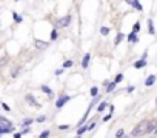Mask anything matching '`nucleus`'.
<instances>
[{"label":"nucleus","mask_w":157,"mask_h":138,"mask_svg":"<svg viewBox=\"0 0 157 138\" xmlns=\"http://www.w3.org/2000/svg\"><path fill=\"white\" fill-rule=\"evenodd\" d=\"M16 132V127L13 123L8 121L6 117H0V135H6V133H14Z\"/></svg>","instance_id":"1"},{"label":"nucleus","mask_w":157,"mask_h":138,"mask_svg":"<svg viewBox=\"0 0 157 138\" xmlns=\"http://www.w3.org/2000/svg\"><path fill=\"white\" fill-rule=\"evenodd\" d=\"M71 100V97L69 95H66V94H63V95H60L59 98H57V101H56V107L57 109H60V107H63L68 101Z\"/></svg>","instance_id":"2"},{"label":"nucleus","mask_w":157,"mask_h":138,"mask_svg":"<svg viewBox=\"0 0 157 138\" xmlns=\"http://www.w3.org/2000/svg\"><path fill=\"white\" fill-rule=\"evenodd\" d=\"M69 23H71V16H66V17L59 19V20L56 22V28H66Z\"/></svg>","instance_id":"3"},{"label":"nucleus","mask_w":157,"mask_h":138,"mask_svg":"<svg viewBox=\"0 0 157 138\" xmlns=\"http://www.w3.org/2000/svg\"><path fill=\"white\" fill-rule=\"evenodd\" d=\"M25 100H26V101H28V103H31V104H33V106H34V107H40V104H39V103H37V100H36V98H34V97H33V95H31V94H28V95H26V97H25Z\"/></svg>","instance_id":"4"},{"label":"nucleus","mask_w":157,"mask_h":138,"mask_svg":"<svg viewBox=\"0 0 157 138\" xmlns=\"http://www.w3.org/2000/svg\"><path fill=\"white\" fill-rule=\"evenodd\" d=\"M34 45H36V48H37V49H46L49 43H48V42H42V40H36V42H34Z\"/></svg>","instance_id":"5"},{"label":"nucleus","mask_w":157,"mask_h":138,"mask_svg":"<svg viewBox=\"0 0 157 138\" xmlns=\"http://www.w3.org/2000/svg\"><path fill=\"white\" fill-rule=\"evenodd\" d=\"M90 60H91V54H88V52H86V54L83 55V60H82V67H83V69H86V67H88Z\"/></svg>","instance_id":"6"},{"label":"nucleus","mask_w":157,"mask_h":138,"mask_svg":"<svg viewBox=\"0 0 157 138\" xmlns=\"http://www.w3.org/2000/svg\"><path fill=\"white\" fill-rule=\"evenodd\" d=\"M128 42H129V43H132V45H136V43L139 42V37H137V34L131 31V32H129V35H128Z\"/></svg>","instance_id":"7"},{"label":"nucleus","mask_w":157,"mask_h":138,"mask_svg":"<svg viewBox=\"0 0 157 138\" xmlns=\"http://www.w3.org/2000/svg\"><path fill=\"white\" fill-rule=\"evenodd\" d=\"M42 91H43V92H45V94H46V95H48L49 98H51V97L54 95V91H52L51 88H48L46 85H43V86H42Z\"/></svg>","instance_id":"8"},{"label":"nucleus","mask_w":157,"mask_h":138,"mask_svg":"<svg viewBox=\"0 0 157 138\" xmlns=\"http://www.w3.org/2000/svg\"><path fill=\"white\" fill-rule=\"evenodd\" d=\"M88 130H90V126H80V127H78V130H77V136L83 135V133L88 132Z\"/></svg>","instance_id":"9"},{"label":"nucleus","mask_w":157,"mask_h":138,"mask_svg":"<svg viewBox=\"0 0 157 138\" xmlns=\"http://www.w3.org/2000/svg\"><path fill=\"white\" fill-rule=\"evenodd\" d=\"M145 66H146V60H137L134 63V67L136 69H140V67H145Z\"/></svg>","instance_id":"10"},{"label":"nucleus","mask_w":157,"mask_h":138,"mask_svg":"<svg viewBox=\"0 0 157 138\" xmlns=\"http://www.w3.org/2000/svg\"><path fill=\"white\" fill-rule=\"evenodd\" d=\"M155 82V75H149L146 80H145V86H152Z\"/></svg>","instance_id":"11"},{"label":"nucleus","mask_w":157,"mask_h":138,"mask_svg":"<svg viewBox=\"0 0 157 138\" xmlns=\"http://www.w3.org/2000/svg\"><path fill=\"white\" fill-rule=\"evenodd\" d=\"M148 32L152 35V34H155V31H154V23H152V20L151 19H148Z\"/></svg>","instance_id":"12"},{"label":"nucleus","mask_w":157,"mask_h":138,"mask_svg":"<svg viewBox=\"0 0 157 138\" xmlns=\"http://www.w3.org/2000/svg\"><path fill=\"white\" fill-rule=\"evenodd\" d=\"M106 107H109V104H108L106 101H102V103H100V104L97 106V112H103V111H105Z\"/></svg>","instance_id":"13"},{"label":"nucleus","mask_w":157,"mask_h":138,"mask_svg":"<svg viewBox=\"0 0 157 138\" xmlns=\"http://www.w3.org/2000/svg\"><path fill=\"white\" fill-rule=\"evenodd\" d=\"M132 6H134V8H136L139 13H142V11H143V6L140 5V2H139V0H132Z\"/></svg>","instance_id":"14"},{"label":"nucleus","mask_w":157,"mask_h":138,"mask_svg":"<svg viewBox=\"0 0 157 138\" xmlns=\"http://www.w3.org/2000/svg\"><path fill=\"white\" fill-rule=\"evenodd\" d=\"M123 38H125V35H123L122 32H119V34H117V37H116V40H114V45L117 46V45H119V43H120Z\"/></svg>","instance_id":"15"},{"label":"nucleus","mask_w":157,"mask_h":138,"mask_svg":"<svg viewBox=\"0 0 157 138\" xmlns=\"http://www.w3.org/2000/svg\"><path fill=\"white\" fill-rule=\"evenodd\" d=\"M116 85H117V83H114V82H113V83H109V86L106 88V94H111V92L116 89Z\"/></svg>","instance_id":"16"},{"label":"nucleus","mask_w":157,"mask_h":138,"mask_svg":"<svg viewBox=\"0 0 157 138\" xmlns=\"http://www.w3.org/2000/svg\"><path fill=\"white\" fill-rule=\"evenodd\" d=\"M13 17H14V22H16V23H20V22L23 20V19H22V16H19L17 13H13Z\"/></svg>","instance_id":"17"},{"label":"nucleus","mask_w":157,"mask_h":138,"mask_svg":"<svg viewBox=\"0 0 157 138\" xmlns=\"http://www.w3.org/2000/svg\"><path fill=\"white\" fill-rule=\"evenodd\" d=\"M90 92H91V95H93V97H94V98H96V97H99V89H97V88H96V86H93V88H91V91H90Z\"/></svg>","instance_id":"18"},{"label":"nucleus","mask_w":157,"mask_h":138,"mask_svg":"<svg viewBox=\"0 0 157 138\" xmlns=\"http://www.w3.org/2000/svg\"><path fill=\"white\" fill-rule=\"evenodd\" d=\"M31 123H33V118H26V120L22 121V126H23V127H29Z\"/></svg>","instance_id":"19"},{"label":"nucleus","mask_w":157,"mask_h":138,"mask_svg":"<svg viewBox=\"0 0 157 138\" xmlns=\"http://www.w3.org/2000/svg\"><path fill=\"white\" fill-rule=\"evenodd\" d=\"M123 136H125V130L123 129H119L116 132V138H123Z\"/></svg>","instance_id":"20"},{"label":"nucleus","mask_w":157,"mask_h":138,"mask_svg":"<svg viewBox=\"0 0 157 138\" xmlns=\"http://www.w3.org/2000/svg\"><path fill=\"white\" fill-rule=\"evenodd\" d=\"M139 31H140V23H139V22H136V23H134V26H132V32H136V34H137Z\"/></svg>","instance_id":"21"},{"label":"nucleus","mask_w":157,"mask_h":138,"mask_svg":"<svg viewBox=\"0 0 157 138\" xmlns=\"http://www.w3.org/2000/svg\"><path fill=\"white\" fill-rule=\"evenodd\" d=\"M100 34H102V35H108V34H109V29H108L106 26H102V28H100Z\"/></svg>","instance_id":"22"},{"label":"nucleus","mask_w":157,"mask_h":138,"mask_svg":"<svg viewBox=\"0 0 157 138\" xmlns=\"http://www.w3.org/2000/svg\"><path fill=\"white\" fill-rule=\"evenodd\" d=\"M57 37H59L57 29H52V32H51V40H57Z\"/></svg>","instance_id":"23"},{"label":"nucleus","mask_w":157,"mask_h":138,"mask_svg":"<svg viewBox=\"0 0 157 138\" xmlns=\"http://www.w3.org/2000/svg\"><path fill=\"white\" fill-rule=\"evenodd\" d=\"M122 80H123V74H117L116 78H114V83H120Z\"/></svg>","instance_id":"24"},{"label":"nucleus","mask_w":157,"mask_h":138,"mask_svg":"<svg viewBox=\"0 0 157 138\" xmlns=\"http://www.w3.org/2000/svg\"><path fill=\"white\" fill-rule=\"evenodd\" d=\"M72 64H74V63H72V60H66V61H65V63H63V67H65V69H66V67H71V66H72Z\"/></svg>","instance_id":"25"},{"label":"nucleus","mask_w":157,"mask_h":138,"mask_svg":"<svg viewBox=\"0 0 157 138\" xmlns=\"http://www.w3.org/2000/svg\"><path fill=\"white\" fill-rule=\"evenodd\" d=\"M48 136H49V130H45L39 135V138H48Z\"/></svg>","instance_id":"26"},{"label":"nucleus","mask_w":157,"mask_h":138,"mask_svg":"<svg viewBox=\"0 0 157 138\" xmlns=\"http://www.w3.org/2000/svg\"><path fill=\"white\" fill-rule=\"evenodd\" d=\"M19 71H20V67H16L14 71L11 72V75H13V77H17V75H19Z\"/></svg>","instance_id":"27"},{"label":"nucleus","mask_w":157,"mask_h":138,"mask_svg":"<svg viewBox=\"0 0 157 138\" xmlns=\"http://www.w3.org/2000/svg\"><path fill=\"white\" fill-rule=\"evenodd\" d=\"M2 107H3V111H6V112H10V111H11V107H10L6 103H2Z\"/></svg>","instance_id":"28"},{"label":"nucleus","mask_w":157,"mask_h":138,"mask_svg":"<svg viewBox=\"0 0 157 138\" xmlns=\"http://www.w3.org/2000/svg\"><path fill=\"white\" fill-rule=\"evenodd\" d=\"M46 120V117L45 115H40V117H37V123H43Z\"/></svg>","instance_id":"29"},{"label":"nucleus","mask_w":157,"mask_h":138,"mask_svg":"<svg viewBox=\"0 0 157 138\" xmlns=\"http://www.w3.org/2000/svg\"><path fill=\"white\" fill-rule=\"evenodd\" d=\"M29 132H31V129H29V127H23V130H22L20 133H22V135H26V133H29Z\"/></svg>","instance_id":"30"},{"label":"nucleus","mask_w":157,"mask_h":138,"mask_svg":"<svg viewBox=\"0 0 157 138\" xmlns=\"http://www.w3.org/2000/svg\"><path fill=\"white\" fill-rule=\"evenodd\" d=\"M111 118H113V114H108L106 117H103V121H109Z\"/></svg>","instance_id":"31"},{"label":"nucleus","mask_w":157,"mask_h":138,"mask_svg":"<svg viewBox=\"0 0 157 138\" xmlns=\"http://www.w3.org/2000/svg\"><path fill=\"white\" fill-rule=\"evenodd\" d=\"M63 71H65V67H62V69H57V71H56V75H60V74H63Z\"/></svg>","instance_id":"32"},{"label":"nucleus","mask_w":157,"mask_h":138,"mask_svg":"<svg viewBox=\"0 0 157 138\" xmlns=\"http://www.w3.org/2000/svg\"><path fill=\"white\" fill-rule=\"evenodd\" d=\"M146 58H148V51H145V52H143V55L140 57V60H146Z\"/></svg>","instance_id":"33"},{"label":"nucleus","mask_w":157,"mask_h":138,"mask_svg":"<svg viewBox=\"0 0 157 138\" xmlns=\"http://www.w3.org/2000/svg\"><path fill=\"white\" fill-rule=\"evenodd\" d=\"M68 127H69L68 124H60V126H59V129H60V130H62V129H68Z\"/></svg>","instance_id":"34"},{"label":"nucleus","mask_w":157,"mask_h":138,"mask_svg":"<svg viewBox=\"0 0 157 138\" xmlns=\"http://www.w3.org/2000/svg\"><path fill=\"white\" fill-rule=\"evenodd\" d=\"M114 112V106L113 104H109V114H113Z\"/></svg>","instance_id":"35"},{"label":"nucleus","mask_w":157,"mask_h":138,"mask_svg":"<svg viewBox=\"0 0 157 138\" xmlns=\"http://www.w3.org/2000/svg\"><path fill=\"white\" fill-rule=\"evenodd\" d=\"M88 126H90V130H91V129H93V127H94V126H96V123H94V121H93V123H90V124H88Z\"/></svg>","instance_id":"36"},{"label":"nucleus","mask_w":157,"mask_h":138,"mask_svg":"<svg viewBox=\"0 0 157 138\" xmlns=\"http://www.w3.org/2000/svg\"><path fill=\"white\" fill-rule=\"evenodd\" d=\"M132 91H134V88H132V86H129V88L126 89V92H132Z\"/></svg>","instance_id":"37"},{"label":"nucleus","mask_w":157,"mask_h":138,"mask_svg":"<svg viewBox=\"0 0 157 138\" xmlns=\"http://www.w3.org/2000/svg\"><path fill=\"white\" fill-rule=\"evenodd\" d=\"M20 136H22V133H17V132L14 133V138H20Z\"/></svg>","instance_id":"38"},{"label":"nucleus","mask_w":157,"mask_h":138,"mask_svg":"<svg viewBox=\"0 0 157 138\" xmlns=\"http://www.w3.org/2000/svg\"><path fill=\"white\" fill-rule=\"evenodd\" d=\"M126 3H129V5H132V0H125Z\"/></svg>","instance_id":"39"},{"label":"nucleus","mask_w":157,"mask_h":138,"mask_svg":"<svg viewBox=\"0 0 157 138\" xmlns=\"http://www.w3.org/2000/svg\"><path fill=\"white\" fill-rule=\"evenodd\" d=\"M154 133H155V135H157V127H155V130H154Z\"/></svg>","instance_id":"40"},{"label":"nucleus","mask_w":157,"mask_h":138,"mask_svg":"<svg viewBox=\"0 0 157 138\" xmlns=\"http://www.w3.org/2000/svg\"><path fill=\"white\" fill-rule=\"evenodd\" d=\"M155 106H157V98H155Z\"/></svg>","instance_id":"41"},{"label":"nucleus","mask_w":157,"mask_h":138,"mask_svg":"<svg viewBox=\"0 0 157 138\" xmlns=\"http://www.w3.org/2000/svg\"><path fill=\"white\" fill-rule=\"evenodd\" d=\"M16 2H19V0H16Z\"/></svg>","instance_id":"42"}]
</instances>
